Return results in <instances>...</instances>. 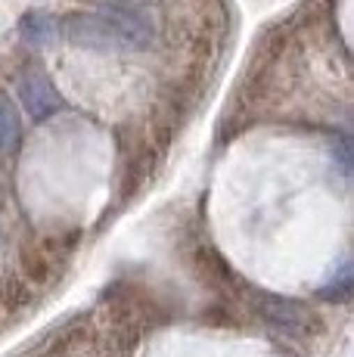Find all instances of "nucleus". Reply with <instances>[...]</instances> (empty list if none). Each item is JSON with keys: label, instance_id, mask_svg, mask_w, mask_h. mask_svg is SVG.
Here are the masks:
<instances>
[{"label": "nucleus", "instance_id": "nucleus-1", "mask_svg": "<svg viewBox=\"0 0 354 357\" xmlns=\"http://www.w3.org/2000/svg\"><path fill=\"white\" fill-rule=\"evenodd\" d=\"M66 40H72L75 47L84 50H100V53H112V50H131V40L125 38V31L118 29L109 13H72L59 22Z\"/></svg>", "mask_w": 354, "mask_h": 357}, {"label": "nucleus", "instance_id": "nucleus-2", "mask_svg": "<svg viewBox=\"0 0 354 357\" xmlns=\"http://www.w3.org/2000/svg\"><path fill=\"white\" fill-rule=\"evenodd\" d=\"M16 93L22 109L31 115L35 121H47L63 109V97H59L56 84L50 81V75L40 66H29L19 72L16 78Z\"/></svg>", "mask_w": 354, "mask_h": 357}, {"label": "nucleus", "instance_id": "nucleus-3", "mask_svg": "<svg viewBox=\"0 0 354 357\" xmlns=\"http://www.w3.org/2000/svg\"><path fill=\"white\" fill-rule=\"evenodd\" d=\"M261 317L270 320V324L283 326V329H302L308 326V314L298 301H289V298H277V295H264L261 298Z\"/></svg>", "mask_w": 354, "mask_h": 357}, {"label": "nucleus", "instance_id": "nucleus-4", "mask_svg": "<svg viewBox=\"0 0 354 357\" xmlns=\"http://www.w3.org/2000/svg\"><path fill=\"white\" fill-rule=\"evenodd\" d=\"M19 140H22V119H19V109L6 93H0V155H3V159L16 155Z\"/></svg>", "mask_w": 354, "mask_h": 357}, {"label": "nucleus", "instance_id": "nucleus-5", "mask_svg": "<svg viewBox=\"0 0 354 357\" xmlns=\"http://www.w3.org/2000/svg\"><path fill=\"white\" fill-rule=\"evenodd\" d=\"M59 31L63 29L56 25V19L47 16V13H29V16H22V22H19V34H22L31 47H50Z\"/></svg>", "mask_w": 354, "mask_h": 357}, {"label": "nucleus", "instance_id": "nucleus-6", "mask_svg": "<svg viewBox=\"0 0 354 357\" xmlns=\"http://www.w3.org/2000/svg\"><path fill=\"white\" fill-rule=\"evenodd\" d=\"M348 295H354V267H345L332 283H326L323 289H320V298L323 301H342V298H348Z\"/></svg>", "mask_w": 354, "mask_h": 357}, {"label": "nucleus", "instance_id": "nucleus-7", "mask_svg": "<svg viewBox=\"0 0 354 357\" xmlns=\"http://www.w3.org/2000/svg\"><path fill=\"white\" fill-rule=\"evenodd\" d=\"M330 146H332V155H336V162L342 165L345 171H351V174H354V130H351V134L336 137Z\"/></svg>", "mask_w": 354, "mask_h": 357}, {"label": "nucleus", "instance_id": "nucleus-8", "mask_svg": "<svg viewBox=\"0 0 354 357\" xmlns=\"http://www.w3.org/2000/svg\"><path fill=\"white\" fill-rule=\"evenodd\" d=\"M103 6H131V10H149V0H100Z\"/></svg>", "mask_w": 354, "mask_h": 357}, {"label": "nucleus", "instance_id": "nucleus-9", "mask_svg": "<svg viewBox=\"0 0 354 357\" xmlns=\"http://www.w3.org/2000/svg\"><path fill=\"white\" fill-rule=\"evenodd\" d=\"M348 125H351V130H354V115H351V119H348Z\"/></svg>", "mask_w": 354, "mask_h": 357}]
</instances>
